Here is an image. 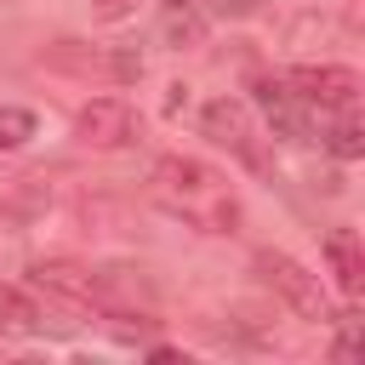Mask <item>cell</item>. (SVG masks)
I'll use <instances>...</instances> for the list:
<instances>
[{
    "label": "cell",
    "mask_w": 365,
    "mask_h": 365,
    "mask_svg": "<svg viewBox=\"0 0 365 365\" xmlns=\"http://www.w3.org/2000/svg\"><path fill=\"white\" fill-rule=\"evenodd\" d=\"M34 137V114L17 103H0V148H23Z\"/></svg>",
    "instance_id": "cell-10"
},
{
    "label": "cell",
    "mask_w": 365,
    "mask_h": 365,
    "mask_svg": "<svg viewBox=\"0 0 365 365\" xmlns=\"http://www.w3.org/2000/svg\"><path fill=\"white\" fill-rule=\"evenodd\" d=\"M148 194L165 217L200 228V234H234L240 228V194L228 188V177L194 154H165L148 171Z\"/></svg>",
    "instance_id": "cell-1"
},
{
    "label": "cell",
    "mask_w": 365,
    "mask_h": 365,
    "mask_svg": "<svg viewBox=\"0 0 365 365\" xmlns=\"http://www.w3.org/2000/svg\"><path fill=\"white\" fill-rule=\"evenodd\" d=\"M200 125H205V137H211L217 148H228L240 165H251V171H268V154H262V143H257V125H251V114H245V103H240V97H217V103H205Z\"/></svg>",
    "instance_id": "cell-4"
},
{
    "label": "cell",
    "mask_w": 365,
    "mask_h": 365,
    "mask_svg": "<svg viewBox=\"0 0 365 365\" xmlns=\"http://www.w3.org/2000/svg\"><path fill=\"white\" fill-rule=\"evenodd\" d=\"M165 29H171V40H188V46L205 34V29H200V17H194V6H171V23H165Z\"/></svg>",
    "instance_id": "cell-11"
},
{
    "label": "cell",
    "mask_w": 365,
    "mask_h": 365,
    "mask_svg": "<svg viewBox=\"0 0 365 365\" xmlns=\"http://www.w3.org/2000/svg\"><path fill=\"white\" fill-rule=\"evenodd\" d=\"M257 274L285 297V308H291L297 319H314V325H331V319H336L331 302H325L319 274H308L297 257H285V251H257Z\"/></svg>",
    "instance_id": "cell-3"
},
{
    "label": "cell",
    "mask_w": 365,
    "mask_h": 365,
    "mask_svg": "<svg viewBox=\"0 0 365 365\" xmlns=\"http://www.w3.org/2000/svg\"><path fill=\"white\" fill-rule=\"evenodd\" d=\"M325 148L336 154V160H359L365 154V131H359V120H354V108H342V120L325 131Z\"/></svg>",
    "instance_id": "cell-9"
},
{
    "label": "cell",
    "mask_w": 365,
    "mask_h": 365,
    "mask_svg": "<svg viewBox=\"0 0 365 365\" xmlns=\"http://www.w3.org/2000/svg\"><path fill=\"white\" fill-rule=\"evenodd\" d=\"M325 262H331L342 297H359V291H365V251H359V240H354L348 228L325 234Z\"/></svg>",
    "instance_id": "cell-7"
},
{
    "label": "cell",
    "mask_w": 365,
    "mask_h": 365,
    "mask_svg": "<svg viewBox=\"0 0 365 365\" xmlns=\"http://www.w3.org/2000/svg\"><path fill=\"white\" fill-rule=\"evenodd\" d=\"M0 331H6V336H34V331H40V308H34L17 285H0Z\"/></svg>",
    "instance_id": "cell-8"
},
{
    "label": "cell",
    "mask_w": 365,
    "mask_h": 365,
    "mask_svg": "<svg viewBox=\"0 0 365 365\" xmlns=\"http://www.w3.org/2000/svg\"><path fill=\"white\" fill-rule=\"evenodd\" d=\"M131 11H137V0H91V17H103V23H120Z\"/></svg>",
    "instance_id": "cell-12"
},
{
    "label": "cell",
    "mask_w": 365,
    "mask_h": 365,
    "mask_svg": "<svg viewBox=\"0 0 365 365\" xmlns=\"http://www.w3.org/2000/svg\"><path fill=\"white\" fill-rule=\"evenodd\" d=\"M171 6H200V0H171Z\"/></svg>",
    "instance_id": "cell-13"
},
{
    "label": "cell",
    "mask_w": 365,
    "mask_h": 365,
    "mask_svg": "<svg viewBox=\"0 0 365 365\" xmlns=\"http://www.w3.org/2000/svg\"><path fill=\"white\" fill-rule=\"evenodd\" d=\"M74 137H80V148H125L137 137V114L125 97H91L74 114Z\"/></svg>",
    "instance_id": "cell-6"
},
{
    "label": "cell",
    "mask_w": 365,
    "mask_h": 365,
    "mask_svg": "<svg viewBox=\"0 0 365 365\" xmlns=\"http://www.w3.org/2000/svg\"><path fill=\"white\" fill-rule=\"evenodd\" d=\"M29 279H34L40 291H51V297L74 302V308H91V314H120L114 279H108V274H91V268H80V262L46 257V262H34V268H29Z\"/></svg>",
    "instance_id": "cell-2"
},
{
    "label": "cell",
    "mask_w": 365,
    "mask_h": 365,
    "mask_svg": "<svg viewBox=\"0 0 365 365\" xmlns=\"http://www.w3.org/2000/svg\"><path fill=\"white\" fill-rule=\"evenodd\" d=\"M291 97L297 103H308V108H325V114H342V108H354L359 103V74L354 68H342V63H302V68H291Z\"/></svg>",
    "instance_id": "cell-5"
}]
</instances>
